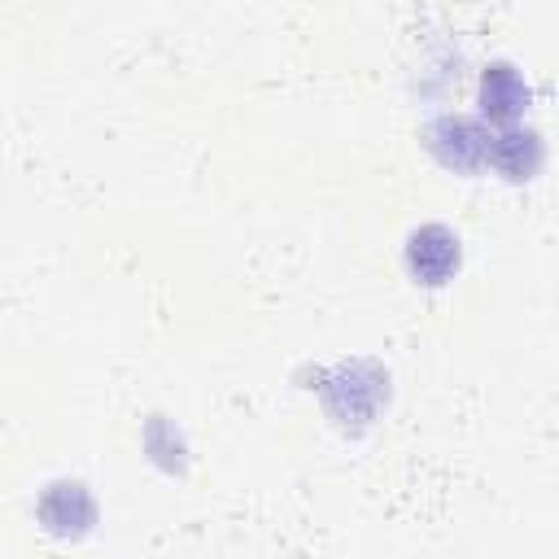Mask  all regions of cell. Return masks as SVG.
<instances>
[{
	"mask_svg": "<svg viewBox=\"0 0 559 559\" xmlns=\"http://www.w3.org/2000/svg\"><path fill=\"white\" fill-rule=\"evenodd\" d=\"M406 271L415 275V284H445L459 271V236L441 223H424L411 231L406 240Z\"/></svg>",
	"mask_w": 559,
	"mask_h": 559,
	"instance_id": "cell-2",
	"label": "cell"
},
{
	"mask_svg": "<svg viewBox=\"0 0 559 559\" xmlns=\"http://www.w3.org/2000/svg\"><path fill=\"white\" fill-rule=\"evenodd\" d=\"M480 109H485L489 122L515 127V118L528 109V83L520 79L515 66H507V61L485 66V79H480Z\"/></svg>",
	"mask_w": 559,
	"mask_h": 559,
	"instance_id": "cell-3",
	"label": "cell"
},
{
	"mask_svg": "<svg viewBox=\"0 0 559 559\" xmlns=\"http://www.w3.org/2000/svg\"><path fill=\"white\" fill-rule=\"evenodd\" d=\"M428 148L441 157V166L450 170H480L489 157H493V131L480 122V118H467V114H450V118H437L428 127Z\"/></svg>",
	"mask_w": 559,
	"mask_h": 559,
	"instance_id": "cell-1",
	"label": "cell"
},
{
	"mask_svg": "<svg viewBox=\"0 0 559 559\" xmlns=\"http://www.w3.org/2000/svg\"><path fill=\"white\" fill-rule=\"evenodd\" d=\"M507 179H528L542 162V144L533 131H520V127H507L502 135H493V157H489Z\"/></svg>",
	"mask_w": 559,
	"mask_h": 559,
	"instance_id": "cell-4",
	"label": "cell"
}]
</instances>
